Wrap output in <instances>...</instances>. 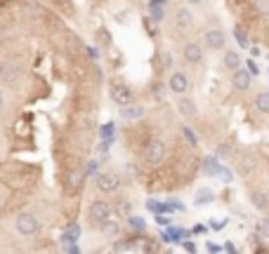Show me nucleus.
Returning <instances> with one entry per match:
<instances>
[{"label": "nucleus", "mask_w": 269, "mask_h": 254, "mask_svg": "<svg viewBox=\"0 0 269 254\" xmlns=\"http://www.w3.org/2000/svg\"><path fill=\"white\" fill-rule=\"evenodd\" d=\"M14 228H17L19 236H36L38 228H40V221H38L33 214L24 212V214H19V217L14 219Z\"/></svg>", "instance_id": "obj_1"}, {"label": "nucleus", "mask_w": 269, "mask_h": 254, "mask_svg": "<svg viewBox=\"0 0 269 254\" xmlns=\"http://www.w3.org/2000/svg\"><path fill=\"white\" fill-rule=\"evenodd\" d=\"M87 217L95 224H102V221H106L111 217V205L106 200H92L90 207H87Z\"/></svg>", "instance_id": "obj_2"}, {"label": "nucleus", "mask_w": 269, "mask_h": 254, "mask_svg": "<svg viewBox=\"0 0 269 254\" xmlns=\"http://www.w3.org/2000/svg\"><path fill=\"white\" fill-rule=\"evenodd\" d=\"M19 75H21V64H19L17 59H7L0 64V80L5 85L17 83Z\"/></svg>", "instance_id": "obj_3"}, {"label": "nucleus", "mask_w": 269, "mask_h": 254, "mask_svg": "<svg viewBox=\"0 0 269 254\" xmlns=\"http://www.w3.org/2000/svg\"><path fill=\"white\" fill-rule=\"evenodd\" d=\"M95 186H97L102 193H116L118 186H121V179H118L114 172H102V174L95 176Z\"/></svg>", "instance_id": "obj_4"}, {"label": "nucleus", "mask_w": 269, "mask_h": 254, "mask_svg": "<svg viewBox=\"0 0 269 254\" xmlns=\"http://www.w3.org/2000/svg\"><path fill=\"white\" fill-rule=\"evenodd\" d=\"M163 158H165V144L163 141H151V144L147 146V151H144V163L147 165H161L163 163Z\"/></svg>", "instance_id": "obj_5"}, {"label": "nucleus", "mask_w": 269, "mask_h": 254, "mask_svg": "<svg viewBox=\"0 0 269 254\" xmlns=\"http://www.w3.org/2000/svg\"><path fill=\"white\" fill-rule=\"evenodd\" d=\"M168 90H170L172 94H187V90H189V78H187L182 71L170 73V78H168Z\"/></svg>", "instance_id": "obj_6"}, {"label": "nucleus", "mask_w": 269, "mask_h": 254, "mask_svg": "<svg viewBox=\"0 0 269 254\" xmlns=\"http://www.w3.org/2000/svg\"><path fill=\"white\" fill-rule=\"evenodd\" d=\"M182 57H184V61L187 64H201L203 61V47L198 45V42H184V47H182Z\"/></svg>", "instance_id": "obj_7"}, {"label": "nucleus", "mask_w": 269, "mask_h": 254, "mask_svg": "<svg viewBox=\"0 0 269 254\" xmlns=\"http://www.w3.org/2000/svg\"><path fill=\"white\" fill-rule=\"evenodd\" d=\"M203 40H206V47L213 49V52H220V49H225V33H222L220 29H213V31H206V36H203Z\"/></svg>", "instance_id": "obj_8"}, {"label": "nucleus", "mask_w": 269, "mask_h": 254, "mask_svg": "<svg viewBox=\"0 0 269 254\" xmlns=\"http://www.w3.org/2000/svg\"><path fill=\"white\" fill-rule=\"evenodd\" d=\"M175 26L180 31H191L194 26V14H191L189 7H180L177 12H175Z\"/></svg>", "instance_id": "obj_9"}, {"label": "nucleus", "mask_w": 269, "mask_h": 254, "mask_svg": "<svg viewBox=\"0 0 269 254\" xmlns=\"http://www.w3.org/2000/svg\"><path fill=\"white\" fill-rule=\"evenodd\" d=\"M177 111H180V115H182V118H187V120L198 115V106H196V101H194V99H189V97L180 99V101H177Z\"/></svg>", "instance_id": "obj_10"}, {"label": "nucleus", "mask_w": 269, "mask_h": 254, "mask_svg": "<svg viewBox=\"0 0 269 254\" xmlns=\"http://www.w3.org/2000/svg\"><path fill=\"white\" fill-rule=\"evenodd\" d=\"M248 200H251V205L260 212H264L269 207V195L264 193V191H257V188H251V191H248Z\"/></svg>", "instance_id": "obj_11"}, {"label": "nucleus", "mask_w": 269, "mask_h": 254, "mask_svg": "<svg viewBox=\"0 0 269 254\" xmlns=\"http://www.w3.org/2000/svg\"><path fill=\"white\" fill-rule=\"evenodd\" d=\"M251 80H253V73H248L245 68H236L232 75V85L236 90H248V87H251Z\"/></svg>", "instance_id": "obj_12"}, {"label": "nucleus", "mask_w": 269, "mask_h": 254, "mask_svg": "<svg viewBox=\"0 0 269 254\" xmlns=\"http://www.w3.org/2000/svg\"><path fill=\"white\" fill-rule=\"evenodd\" d=\"M111 99H114L118 106H125V104L132 101V90L125 87V85H116V87L111 90Z\"/></svg>", "instance_id": "obj_13"}, {"label": "nucleus", "mask_w": 269, "mask_h": 254, "mask_svg": "<svg viewBox=\"0 0 269 254\" xmlns=\"http://www.w3.org/2000/svg\"><path fill=\"white\" fill-rule=\"evenodd\" d=\"M121 115L125 118V120H140L142 115H144V106H140V104H125L121 109Z\"/></svg>", "instance_id": "obj_14"}, {"label": "nucleus", "mask_w": 269, "mask_h": 254, "mask_svg": "<svg viewBox=\"0 0 269 254\" xmlns=\"http://www.w3.org/2000/svg\"><path fill=\"white\" fill-rule=\"evenodd\" d=\"M222 64H225L227 71H236V68H241V57H239V52H234V49L225 52V55H222Z\"/></svg>", "instance_id": "obj_15"}, {"label": "nucleus", "mask_w": 269, "mask_h": 254, "mask_svg": "<svg viewBox=\"0 0 269 254\" xmlns=\"http://www.w3.org/2000/svg\"><path fill=\"white\" fill-rule=\"evenodd\" d=\"M203 172L210 176L222 174V165L217 163V158H206V160H203Z\"/></svg>", "instance_id": "obj_16"}, {"label": "nucleus", "mask_w": 269, "mask_h": 254, "mask_svg": "<svg viewBox=\"0 0 269 254\" xmlns=\"http://www.w3.org/2000/svg\"><path fill=\"white\" fill-rule=\"evenodd\" d=\"M99 228H102V233H104L106 238H116L118 233H121V226H118L116 221H109V219H106V221H102V224H99Z\"/></svg>", "instance_id": "obj_17"}, {"label": "nucleus", "mask_w": 269, "mask_h": 254, "mask_svg": "<svg viewBox=\"0 0 269 254\" xmlns=\"http://www.w3.org/2000/svg\"><path fill=\"white\" fill-rule=\"evenodd\" d=\"M255 109L260 111V113H269V92H260L255 97Z\"/></svg>", "instance_id": "obj_18"}, {"label": "nucleus", "mask_w": 269, "mask_h": 254, "mask_svg": "<svg viewBox=\"0 0 269 254\" xmlns=\"http://www.w3.org/2000/svg\"><path fill=\"white\" fill-rule=\"evenodd\" d=\"M253 169H255V156H248V153H245L243 156V160H241V172H243V174H248V172H253Z\"/></svg>", "instance_id": "obj_19"}, {"label": "nucleus", "mask_w": 269, "mask_h": 254, "mask_svg": "<svg viewBox=\"0 0 269 254\" xmlns=\"http://www.w3.org/2000/svg\"><path fill=\"white\" fill-rule=\"evenodd\" d=\"M253 7L260 17H269V0H253Z\"/></svg>", "instance_id": "obj_20"}, {"label": "nucleus", "mask_w": 269, "mask_h": 254, "mask_svg": "<svg viewBox=\"0 0 269 254\" xmlns=\"http://www.w3.org/2000/svg\"><path fill=\"white\" fill-rule=\"evenodd\" d=\"M208 200H213V193L210 191H201V193L196 195V205H206Z\"/></svg>", "instance_id": "obj_21"}, {"label": "nucleus", "mask_w": 269, "mask_h": 254, "mask_svg": "<svg viewBox=\"0 0 269 254\" xmlns=\"http://www.w3.org/2000/svg\"><path fill=\"white\" fill-rule=\"evenodd\" d=\"M130 226H132V228L144 231V219H140V217H130Z\"/></svg>", "instance_id": "obj_22"}, {"label": "nucleus", "mask_w": 269, "mask_h": 254, "mask_svg": "<svg viewBox=\"0 0 269 254\" xmlns=\"http://www.w3.org/2000/svg\"><path fill=\"white\" fill-rule=\"evenodd\" d=\"M184 134H187V139L191 141V146H196V137H194V134L189 132V130H187V127H184Z\"/></svg>", "instance_id": "obj_23"}, {"label": "nucleus", "mask_w": 269, "mask_h": 254, "mask_svg": "<svg viewBox=\"0 0 269 254\" xmlns=\"http://www.w3.org/2000/svg\"><path fill=\"white\" fill-rule=\"evenodd\" d=\"M87 52H90V57H92V59H99V49L90 47V49H87Z\"/></svg>", "instance_id": "obj_24"}, {"label": "nucleus", "mask_w": 269, "mask_h": 254, "mask_svg": "<svg viewBox=\"0 0 269 254\" xmlns=\"http://www.w3.org/2000/svg\"><path fill=\"white\" fill-rule=\"evenodd\" d=\"M184 3H187V5H191V7H194V5H201L203 0H184Z\"/></svg>", "instance_id": "obj_25"}, {"label": "nucleus", "mask_w": 269, "mask_h": 254, "mask_svg": "<svg viewBox=\"0 0 269 254\" xmlns=\"http://www.w3.org/2000/svg\"><path fill=\"white\" fill-rule=\"evenodd\" d=\"M5 109V97H3V90H0V111Z\"/></svg>", "instance_id": "obj_26"}, {"label": "nucleus", "mask_w": 269, "mask_h": 254, "mask_svg": "<svg viewBox=\"0 0 269 254\" xmlns=\"http://www.w3.org/2000/svg\"><path fill=\"white\" fill-rule=\"evenodd\" d=\"M0 205H3V193H0Z\"/></svg>", "instance_id": "obj_27"}]
</instances>
